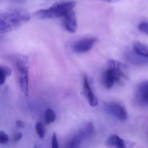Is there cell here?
<instances>
[{
	"instance_id": "obj_6",
	"label": "cell",
	"mask_w": 148,
	"mask_h": 148,
	"mask_svg": "<svg viewBox=\"0 0 148 148\" xmlns=\"http://www.w3.org/2000/svg\"><path fill=\"white\" fill-rule=\"evenodd\" d=\"M108 148H133L135 146L134 142L121 139L117 135L110 136L105 142Z\"/></svg>"
},
{
	"instance_id": "obj_4",
	"label": "cell",
	"mask_w": 148,
	"mask_h": 148,
	"mask_svg": "<svg viewBox=\"0 0 148 148\" xmlns=\"http://www.w3.org/2000/svg\"><path fill=\"white\" fill-rule=\"evenodd\" d=\"M107 68L111 69L114 73L115 82L119 84L125 83L128 78L126 66L120 62L114 60L108 61L106 64Z\"/></svg>"
},
{
	"instance_id": "obj_10",
	"label": "cell",
	"mask_w": 148,
	"mask_h": 148,
	"mask_svg": "<svg viewBox=\"0 0 148 148\" xmlns=\"http://www.w3.org/2000/svg\"><path fill=\"white\" fill-rule=\"evenodd\" d=\"M63 26L65 29L71 33H75L77 28V19L74 11L69 12L63 17Z\"/></svg>"
},
{
	"instance_id": "obj_12",
	"label": "cell",
	"mask_w": 148,
	"mask_h": 148,
	"mask_svg": "<svg viewBox=\"0 0 148 148\" xmlns=\"http://www.w3.org/2000/svg\"><path fill=\"white\" fill-rule=\"evenodd\" d=\"M115 82L114 73L111 69L107 68L103 75V83L107 89H110Z\"/></svg>"
},
{
	"instance_id": "obj_16",
	"label": "cell",
	"mask_w": 148,
	"mask_h": 148,
	"mask_svg": "<svg viewBox=\"0 0 148 148\" xmlns=\"http://www.w3.org/2000/svg\"><path fill=\"white\" fill-rule=\"evenodd\" d=\"M84 131L85 136L87 138L91 137L95 133V129L92 122L88 123L85 127L82 129Z\"/></svg>"
},
{
	"instance_id": "obj_24",
	"label": "cell",
	"mask_w": 148,
	"mask_h": 148,
	"mask_svg": "<svg viewBox=\"0 0 148 148\" xmlns=\"http://www.w3.org/2000/svg\"><path fill=\"white\" fill-rule=\"evenodd\" d=\"M34 148H37V147H35Z\"/></svg>"
},
{
	"instance_id": "obj_9",
	"label": "cell",
	"mask_w": 148,
	"mask_h": 148,
	"mask_svg": "<svg viewBox=\"0 0 148 148\" xmlns=\"http://www.w3.org/2000/svg\"><path fill=\"white\" fill-rule=\"evenodd\" d=\"M124 56L129 62L136 66H145L148 63V57L140 55L133 49L126 51L124 53Z\"/></svg>"
},
{
	"instance_id": "obj_7",
	"label": "cell",
	"mask_w": 148,
	"mask_h": 148,
	"mask_svg": "<svg viewBox=\"0 0 148 148\" xmlns=\"http://www.w3.org/2000/svg\"><path fill=\"white\" fill-rule=\"evenodd\" d=\"M97 39L95 38H88L82 39L76 42L73 46L75 52L80 53H85L91 49Z\"/></svg>"
},
{
	"instance_id": "obj_1",
	"label": "cell",
	"mask_w": 148,
	"mask_h": 148,
	"mask_svg": "<svg viewBox=\"0 0 148 148\" xmlns=\"http://www.w3.org/2000/svg\"><path fill=\"white\" fill-rule=\"evenodd\" d=\"M30 19L29 12L23 7L13 6L0 9V34H6L17 29Z\"/></svg>"
},
{
	"instance_id": "obj_3",
	"label": "cell",
	"mask_w": 148,
	"mask_h": 148,
	"mask_svg": "<svg viewBox=\"0 0 148 148\" xmlns=\"http://www.w3.org/2000/svg\"><path fill=\"white\" fill-rule=\"evenodd\" d=\"M16 66L18 74V83L22 92L29 96V61L27 56H21L16 62Z\"/></svg>"
},
{
	"instance_id": "obj_19",
	"label": "cell",
	"mask_w": 148,
	"mask_h": 148,
	"mask_svg": "<svg viewBox=\"0 0 148 148\" xmlns=\"http://www.w3.org/2000/svg\"><path fill=\"white\" fill-rule=\"evenodd\" d=\"M9 138L6 133L2 130H0V144H6L8 142Z\"/></svg>"
},
{
	"instance_id": "obj_14",
	"label": "cell",
	"mask_w": 148,
	"mask_h": 148,
	"mask_svg": "<svg viewBox=\"0 0 148 148\" xmlns=\"http://www.w3.org/2000/svg\"><path fill=\"white\" fill-rule=\"evenodd\" d=\"M12 73L11 69L6 66H0V85L4 84L6 78Z\"/></svg>"
},
{
	"instance_id": "obj_18",
	"label": "cell",
	"mask_w": 148,
	"mask_h": 148,
	"mask_svg": "<svg viewBox=\"0 0 148 148\" xmlns=\"http://www.w3.org/2000/svg\"><path fill=\"white\" fill-rule=\"evenodd\" d=\"M138 29L140 32L148 35V23L147 21L142 22L138 26Z\"/></svg>"
},
{
	"instance_id": "obj_21",
	"label": "cell",
	"mask_w": 148,
	"mask_h": 148,
	"mask_svg": "<svg viewBox=\"0 0 148 148\" xmlns=\"http://www.w3.org/2000/svg\"><path fill=\"white\" fill-rule=\"evenodd\" d=\"M23 137V134L21 132H18L14 136V141L15 142H18L22 139Z\"/></svg>"
},
{
	"instance_id": "obj_13",
	"label": "cell",
	"mask_w": 148,
	"mask_h": 148,
	"mask_svg": "<svg viewBox=\"0 0 148 148\" xmlns=\"http://www.w3.org/2000/svg\"><path fill=\"white\" fill-rule=\"evenodd\" d=\"M133 49L135 52L142 56L148 57V49L145 44L139 42H135L133 44Z\"/></svg>"
},
{
	"instance_id": "obj_11",
	"label": "cell",
	"mask_w": 148,
	"mask_h": 148,
	"mask_svg": "<svg viewBox=\"0 0 148 148\" xmlns=\"http://www.w3.org/2000/svg\"><path fill=\"white\" fill-rule=\"evenodd\" d=\"M83 84L84 94L88 101L91 107H95L98 104V101L92 90L89 83L88 79L86 75H83Z\"/></svg>"
},
{
	"instance_id": "obj_15",
	"label": "cell",
	"mask_w": 148,
	"mask_h": 148,
	"mask_svg": "<svg viewBox=\"0 0 148 148\" xmlns=\"http://www.w3.org/2000/svg\"><path fill=\"white\" fill-rule=\"evenodd\" d=\"M56 114L51 109L46 110L44 115V120L46 124L47 125L51 124L55 121Z\"/></svg>"
},
{
	"instance_id": "obj_20",
	"label": "cell",
	"mask_w": 148,
	"mask_h": 148,
	"mask_svg": "<svg viewBox=\"0 0 148 148\" xmlns=\"http://www.w3.org/2000/svg\"><path fill=\"white\" fill-rule=\"evenodd\" d=\"M51 148H59L57 136L56 134L54 133L53 134L51 140Z\"/></svg>"
},
{
	"instance_id": "obj_17",
	"label": "cell",
	"mask_w": 148,
	"mask_h": 148,
	"mask_svg": "<svg viewBox=\"0 0 148 148\" xmlns=\"http://www.w3.org/2000/svg\"><path fill=\"white\" fill-rule=\"evenodd\" d=\"M35 129L38 137L40 139H43L45 136L46 131H45V128L42 123L40 122L36 123V124Z\"/></svg>"
},
{
	"instance_id": "obj_2",
	"label": "cell",
	"mask_w": 148,
	"mask_h": 148,
	"mask_svg": "<svg viewBox=\"0 0 148 148\" xmlns=\"http://www.w3.org/2000/svg\"><path fill=\"white\" fill-rule=\"evenodd\" d=\"M76 2L74 0H66L56 3L48 8L40 10L34 16L41 19H52L63 17L75 7Z\"/></svg>"
},
{
	"instance_id": "obj_5",
	"label": "cell",
	"mask_w": 148,
	"mask_h": 148,
	"mask_svg": "<svg viewBox=\"0 0 148 148\" xmlns=\"http://www.w3.org/2000/svg\"><path fill=\"white\" fill-rule=\"evenodd\" d=\"M104 108L108 114L114 116L120 121H125L127 119V110L119 103L116 102L107 103L105 105Z\"/></svg>"
},
{
	"instance_id": "obj_8",
	"label": "cell",
	"mask_w": 148,
	"mask_h": 148,
	"mask_svg": "<svg viewBox=\"0 0 148 148\" xmlns=\"http://www.w3.org/2000/svg\"><path fill=\"white\" fill-rule=\"evenodd\" d=\"M135 98L139 104L147 106L148 103V83L144 81L138 86L135 93Z\"/></svg>"
},
{
	"instance_id": "obj_22",
	"label": "cell",
	"mask_w": 148,
	"mask_h": 148,
	"mask_svg": "<svg viewBox=\"0 0 148 148\" xmlns=\"http://www.w3.org/2000/svg\"><path fill=\"white\" fill-rule=\"evenodd\" d=\"M25 123L21 121H17L16 126L17 127L20 128H24L25 127Z\"/></svg>"
},
{
	"instance_id": "obj_23",
	"label": "cell",
	"mask_w": 148,
	"mask_h": 148,
	"mask_svg": "<svg viewBox=\"0 0 148 148\" xmlns=\"http://www.w3.org/2000/svg\"><path fill=\"white\" fill-rule=\"evenodd\" d=\"M104 2L108 3H115L120 0H100Z\"/></svg>"
}]
</instances>
